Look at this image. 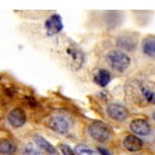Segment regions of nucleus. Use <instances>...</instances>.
Returning a JSON list of instances; mask_svg holds the SVG:
<instances>
[{
	"label": "nucleus",
	"instance_id": "obj_12",
	"mask_svg": "<svg viewBox=\"0 0 155 155\" xmlns=\"http://www.w3.org/2000/svg\"><path fill=\"white\" fill-rule=\"evenodd\" d=\"M134 86L137 87V91L143 97V101H145V103H148V104H155V94L150 90L148 87L143 86L141 83H136Z\"/></svg>",
	"mask_w": 155,
	"mask_h": 155
},
{
	"label": "nucleus",
	"instance_id": "obj_10",
	"mask_svg": "<svg viewBox=\"0 0 155 155\" xmlns=\"http://www.w3.org/2000/svg\"><path fill=\"white\" fill-rule=\"evenodd\" d=\"M123 147H125L127 151H139V150H141L143 147V141L137 137V136L134 134H129L126 136L125 139H123Z\"/></svg>",
	"mask_w": 155,
	"mask_h": 155
},
{
	"label": "nucleus",
	"instance_id": "obj_8",
	"mask_svg": "<svg viewBox=\"0 0 155 155\" xmlns=\"http://www.w3.org/2000/svg\"><path fill=\"white\" fill-rule=\"evenodd\" d=\"M130 129L136 136H148L151 133V125L145 119H134L130 123Z\"/></svg>",
	"mask_w": 155,
	"mask_h": 155
},
{
	"label": "nucleus",
	"instance_id": "obj_15",
	"mask_svg": "<svg viewBox=\"0 0 155 155\" xmlns=\"http://www.w3.org/2000/svg\"><path fill=\"white\" fill-rule=\"evenodd\" d=\"M75 152L79 155H97V151H94V150H91L90 147H87V145H78L76 148H75Z\"/></svg>",
	"mask_w": 155,
	"mask_h": 155
},
{
	"label": "nucleus",
	"instance_id": "obj_2",
	"mask_svg": "<svg viewBox=\"0 0 155 155\" xmlns=\"http://www.w3.org/2000/svg\"><path fill=\"white\" fill-rule=\"evenodd\" d=\"M107 62L112 69L118 72L126 71L130 65V57L126 53L119 51V50H112L107 54Z\"/></svg>",
	"mask_w": 155,
	"mask_h": 155
},
{
	"label": "nucleus",
	"instance_id": "obj_7",
	"mask_svg": "<svg viewBox=\"0 0 155 155\" xmlns=\"http://www.w3.org/2000/svg\"><path fill=\"white\" fill-rule=\"evenodd\" d=\"M25 120H26V115L21 108H14L7 115V122L10 123V126H13V127H21V126H24L25 125Z\"/></svg>",
	"mask_w": 155,
	"mask_h": 155
},
{
	"label": "nucleus",
	"instance_id": "obj_5",
	"mask_svg": "<svg viewBox=\"0 0 155 155\" xmlns=\"http://www.w3.org/2000/svg\"><path fill=\"white\" fill-rule=\"evenodd\" d=\"M45 31L47 36H55L62 31V19L58 14H53L45 21Z\"/></svg>",
	"mask_w": 155,
	"mask_h": 155
},
{
	"label": "nucleus",
	"instance_id": "obj_1",
	"mask_svg": "<svg viewBox=\"0 0 155 155\" xmlns=\"http://www.w3.org/2000/svg\"><path fill=\"white\" fill-rule=\"evenodd\" d=\"M58 47V55L61 57L62 61L68 67L76 71L82 65L84 64V53L82 51V48L76 45V43L68 40V39H62L57 45Z\"/></svg>",
	"mask_w": 155,
	"mask_h": 155
},
{
	"label": "nucleus",
	"instance_id": "obj_3",
	"mask_svg": "<svg viewBox=\"0 0 155 155\" xmlns=\"http://www.w3.org/2000/svg\"><path fill=\"white\" fill-rule=\"evenodd\" d=\"M87 133L93 140L98 143H105L112 137V130L110 129V126L103 122H93L87 127Z\"/></svg>",
	"mask_w": 155,
	"mask_h": 155
},
{
	"label": "nucleus",
	"instance_id": "obj_14",
	"mask_svg": "<svg viewBox=\"0 0 155 155\" xmlns=\"http://www.w3.org/2000/svg\"><path fill=\"white\" fill-rule=\"evenodd\" d=\"M17 147L13 141H10V140H2V144H0V151L2 154L4 155H13L15 152Z\"/></svg>",
	"mask_w": 155,
	"mask_h": 155
},
{
	"label": "nucleus",
	"instance_id": "obj_9",
	"mask_svg": "<svg viewBox=\"0 0 155 155\" xmlns=\"http://www.w3.org/2000/svg\"><path fill=\"white\" fill-rule=\"evenodd\" d=\"M33 141H35L36 147H39V148L42 150V151H45L47 155H58L57 150H55L46 139H43L40 134H35V136H33Z\"/></svg>",
	"mask_w": 155,
	"mask_h": 155
},
{
	"label": "nucleus",
	"instance_id": "obj_19",
	"mask_svg": "<svg viewBox=\"0 0 155 155\" xmlns=\"http://www.w3.org/2000/svg\"><path fill=\"white\" fill-rule=\"evenodd\" d=\"M152 119L155 120V111H154V112H152Z\"/></svg>",
	"mask_w": 155,
	"mask_h": 155
},
{
	"label": "nucleus",
	"instance_id": "obj_18",
	"mask_svg": "<svg viewBox=\"0 0 155 155\" xmlns=\"http://www.w3.org/2000/svg\"><path fill=\"white\" fill-rule=\"evenodd\" d=\"M98 152H100L101 155H111V152L108 151V150H105L104 147H100V148H98Z\"/></svg>",
	"mask_w": 155,
	"mask_h": 155
},
{
	"label": "nucleus",
	"instance_id": "obj_11",
	"mask_svg": "<svg viewBox=\"0 0 155 155\" xmlns=\"http://www.w3.org/2000/svg\"><path fill=\"white\" fill-rule=\"evenodd\" d=\"M143 53L148 57L155 58V36H147L143 40Z\"/></svg>",
	"mask_w": 155,
	"mask_h": 155
},
{
	"label": "nucleus",
	"instance_id": "obj_16",
	"mask_svg": "<svg viewBox=\"0 0 155 155\" xmlns=\"http://www.w3.org/2000/svg\"><path fill=\"white\" fill-rule=\"evenodd\" d=\"M22 155H42L39 150H36L33 145L28 144L22 148Z\"/></svg>",
	"mask_w": 155,
	"mask_h": 155
},
{
	"label": "nucleus",
	"instance_id": "obj_6",
	"mask_svg": "<svg viewBox=\"0 0 155 155\" xmlns=\"http://www.w3.org/2000/svg\"><path fill=\"white\" fill-rule=\"evenodd\" d=\"M107 114L110 115V118H112L115 120H119V122L127 119V116H129L127 110L123 105H120V104H110L107 107Z\"/></svg>",
	"mask_w": 155,
	"mask_h": 155
},
{
	"label": "nucleus",
	"instance_id": "obj_13",
	"mask_svg": "<svg viewBox=\"0 0 155 155\" xmlns=\"http://www.w3.org/2000/svg\"><path fill=\"white\" fill-rule=\"evenodd\" d=\"M94 82H96L98 86L105 87L107 84L111 82V74L107 71V69H100V71L94 75Z\"/></svg>",
	"mask_w": 155,
	"mask_h": 155
},
{
	"label": "nucleus",
	"instance_id": "obj_17",
	"mask_svg": "<svg viewBox=\"0 0 155 155\" xmlns=\"http://www.w3.org/2000/svg\"><path fill=\"white\" fill-rule=\"evenodd\" d=\"M60 148H61V151H62V154L64 155H75L74 150H71L68 145H65V144H61L60 145Z\"/></svg>",
	"mask_w": 155,
	"mask_h": 155
},
{
	"label": "nucleus",
	"instance_id": "obj_4",
	"mask_svg": "<svg viewBox=\"0 0 155 155\" xmlns=\"http://www.w3.org/2000/svg\"><path fill=\"white\" fill-rule=\"evenodd\" d=\"M46 126L50 127L51 130H54V132L64 134V133H67L68 130H69V127H71V122H69L64 115L53 114V115H50L47 119H46Z\"/></svg>",
	"mask_w": 155,
	"mask_h": 155
}]
</instances>
